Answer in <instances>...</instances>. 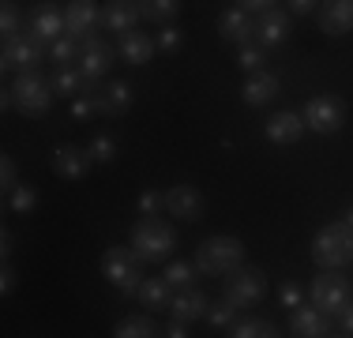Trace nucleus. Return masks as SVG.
<instances>
[{
  "label": "nucleus",
  "instance_id": "10",
  "mask_svg": "<svg viewBox=\"0 0 353 338\" xmlns=\"http://www.w3.org/2000/svg\"><path fill=\"white\" fill-rule=\"evenodd\" d=\"M27 34L38 41V46H53L57 38H64L68 27H64V12L57 4H38L27 12Z\"/></svg>",
  "mask_w": 353,
  "mask_h": 338
},
{
  "label": "nucleus",
  "instance_id": "28",
  "mask_svg": "<svg viewBox=\"0 0 353 338\" xmlns=\"http://www.w3.org/2000/svg\"><path fill=\"white\" fill-rule=\"evenodd\" d=\"M113 335L117 338H150V335H158V324L150 316H143V312H132V316H124L113 327Z\"/></svg>",
  "mask_w": 353,
  "mask_h": 338
},
{
  "label": "nucleus",
  "instance_id": "8",
  "mask_svg": "<svg viewBox=\"0 0 353 338\" xmlns=\"http://www.w3.org/2000/svg\"><path fill=\"white\" fill-rule=\"evenodd\" d=\"M301 117H305L308 132L334 135V132H342V124H346V101H342L339 95H316V98H308V106H305Z\"/></svg>",
  "mask_w": 353,
  "mask_h": 338
},
{
  "label": "nucleus",
  "instance_id": "2",
  "mask_svg": "<svg viewBox=\"0 0 353 338\" xmlns=\"http://www.w3.org/2000/svg\"><path fill=\"white\" fill-rule=\"evenodd\" d=\"M312 259L319 270H339L353 264V226L350 222H331L312 237Z\"/></svg>",
  "mask_w": 353,
  "mask_h": 338
},
{
  "label": "nucleus",
  "instance_id": "9",
  "mask_svg": "<svg viewBox=\"0 0 353 338\" xmlns=\"http://www.w3.org/2000/svg\"><path fill=\"white\" fill-rule=\"evenodd\" d=\"M41 61H46V46H38L27 30L19 38H8L4 49H0V68L4 72H34Z\"/></svg>",
  "mask_w": 353,
  "mask_h": 338
},
{
  "label": "nucleus",
  "instance_id": "11",
  "mask_svg": "<svg viewBox=\"0 0 353 338\" xmlns=\"http://www.w3.org/2000/svg\"><path fill=\"white\" fill-rule=\"evenodd\" d=\"M203 192L196 188V184H173L170 192H165V210L176 218V222H199L203 218Z\"/></svg>",
  "mask_w": 353,
  "mask_h": 338
},
{
  "label": "nucleus",
  "instance_id": "4",
  "mask_svg": "<svg viewBox=\"0 0 353 338\" xmlns=\"http://www.w3.org/2000/svg\"><path fill=\"white\" fill-rule=\"evenodd\" d=\"M241 264H245V244H241L237 237H225V233L203 241V244H199V252H196V270H203V275H218V278H222L225 270H233Z\"/></svg>",
  "mask_w": 353,
  "mask_h": 338
},
{
  "label": "nucleus",
  "instance_id": "37",
  "mask_svg": "<svg viewBox=\"0 0 353 338\" xmlns=\"http://www.w3.org/2000/svg\"><path fill=\"white\" fill-rule=\"evenodd\" d=\"M0 177H4V181H0V192H4V199H8L15 188H19V173H15L12 155H4V158H0Z\"/></svg>",
  "mask_w": 353,
  "mask_h": 338
},
{
  "label": "nucleus",
  "instance_id": "25",
  "mask_svg": "<svg viewBox=\"0 0 353 338\" xmlns=\"http://www.w3.org/2000/svg\"><path fill=\"white\" fill-rule=\"evenodd\" d=\"M132 109V87L124 79L105 83L102 90V117H124Z\"/></svg>",
  "mask_w": 353,
  "mask_h": 338
},
{
  "label": "nucleus",
  "instance_id": "16",
  "mask_svg": "<svg viewBox=\"0 0 353 338\" xmlns=\"http://www.w3.org/2000/svg\"><path fill=\"white\" fill-rule=\"evenodd\" d=\"M218 38L222 41H233V46H252L256 41V19L245 8H225L218 15Z\"/></svg>",
  "mask_w": 353,
  "mask_h": 338
},
{
  "label": "nucleus",
  "instance_id": "45",
  "mask_svg": "<svg viewBox=\"0 0 353 338\" xmlns=\"http://www.w3.org/2000/svg\"><path fill=\"white\" fill-rule=\"evenodd\" d=\"M12 244H15V237H12V230H0V256H12Z\"/></svg>",
  "mask_w": 353,
  "mask_h": 338
},
{
  "label": "nucleus",
  "instance_id": "5",
  "mask_svg": "<svg viewBox=\"0 0 353 338\" xmlns=\"http://www.w3.org/2000/svg\"><path fill=\"white\" fill-rule=\"evenodd\" d=\"M102 275H105V282H113L121 293H136L139 282H143V259L136 256V248L113 244V248L102 252Z\"/></svg>",
  "mask_w": 353,
  "mask_h": 338
},
{
  "label": "nucleus",
  "instance_id": "42",
  "mask_svg": "<svg viewBox=\"0 0 353 338\" xmlns=\"http://www.w3.org/2000/svg\"><path fill=\"white\" fill-rule=\"evenodd\" d=\"M279 0H237V8H245V12L252 15H259V12H267V8H274Z\"/></svg>",
  "mask_w": 353,
  "mask_h": 338
},
{
  "label": "nucleus",
  "instance_id": "14",
  "mask_svg": "<svg viewBox=\"0 0 353 338\" xmlns=\"http://www.w3.org/2000/svg\"><path fill=\"white\" fill-rule=\"evenodd\" d=\"M64 27H68L72 38H94L98 27H102V8H94V0H72L64 8Z\"/></svg>",
  "mask_w": 353,
  "mask_h": 338
},
{
  "label": "nucleus",
  "instance_id": "30",
  "mask_svg": "<svg viewBox=\"0 0 353 338\" xmlns=\"http://www.w3.org/2000/svg\"><path fill=\"white\" fill-rule=\"evenodd\" d=\"M79 87H83V72H79V68H61V72L53 75L57 98H75V95H79Z\"/></svg>",
  "mask_w": 353,
  "mask_h": 338
},
{
  "label": "nucleus",
  "instance_id": "39",
  "mask_svg": "<svg viewBox=\"0 0 353 338\" xmlns=\"http://www.w3.org/2000/svg\"><path fill=\"white\" fill-rule=\"evenodd\" d=\"M165 210V192H139V215H158Z\"/></svg>",
  "mask_w": 353,
  "mask_h": 338
},
{
  "label": "nucleus",
  "instance_id": "3",
  "mask_svg": "<svg viewBox=\"0 0 353 338\" xmlns=\"http://www.w3.org/2000/svg\"><path fill=\"white\" fill-rule=\"evenodd\" d=\"M8 87H12L15 109H19L23 117H46L49 106H53V98H57L53 79L41 75L38 68H34V72H19V75H15V83H8Z\"/></svg>",
  "mask_w": 353,
  "mask_h": 338
},
{
  "label": "nucleus",
  "instance_id": "15",
  "mask_svg": "<svg viewBox=\"0 0 353 338\" xmlns=\"http://www.w3.org/2000/svg\"><path fill=\"white\" fill-rule=\"evenodd\" d=\"M90 166H94V158H90V147L61 143V147L53 150V173L64 177V181H83Z\"/></svg>",
  "mask_w": 353,
  "mask_h": 338
},
{
  "label": "nucleus",
  "instance_id": "22",
  "mask_svg": "<svg viewBox=\"0 0 353 338\" xmlns=\"http://www.w3.org/2000/svg\"><path fill=\"white\" fill-rule=\"evenodd\" d=\"M136 23H139L136 0H105V8H102V27L105 30H113L117 38H121V34L136 30Z\"/></svg>",
  "mask_w": 353,
  "mask_h": 338
},
{
  "label": "nucleus",
  "instance_id": "41",
  "mask_svg": "<svg viewBox=\"0 0 353 338\" xmlns=\"http://www.w3.org/2000/svg\"><path fill=\"white\" fill-rule=\"evenodd\" d=\"M12 290H15V270L4 259V267H0V293H4V297H12Z\"/></svg>",
  "mask_w": 353,
  "mask_h": 338
},
{
  "label": "nucleus",
  "instance_id": "47",
  "mask_svg": "<svg viewBox=\"0 0 353 338\" xmlns=\"http://www.w3.org/2000/svg\"><path fill=\"white\" fill-rule=\"evenodd\" d=\"M346 222H350V226H353V207H350V210H346Z\"/></svg>",
  "mask_w": 353,
  "mask_h": 338
},
{
  "label": "nucleus",
  "instance_id": "44",
  "mask_svg": "<svg viewBox=\"0 0 353 338\" xmlns=\"http://www.w3.org/2000/svg\"><path fill=\"white\" fill-rule=\"evenodd\" d=\"M285 4H290L293 15H308V12L316 8V0H285Z\"/></svg>",
  "mask_w": 353,
  "mask_h": 338
},
{
  "label": "nucleus",
  "instance_id": "13",
  "mask_svg": "<svg viewBox=\"0 0 353 338\" xmlns=\"http://www.w3.org/2000/svg\"><path fill=\"white\" fill-rule=\"evenodd\" d=\"M290 41V12L282 8H267L256 15V46L263 49H282Z\"/></svg>",
  "mask_w": 353,
  "mask_h": 338
},
{
  "label": "nucleus",
  "instance_id": "19",
  "mask_svg": "<svg viewBox=\"0 0 353 338\" xmlns=\"http://www.w3.org/2000/svg\"><path fill=\"white\" fill-rule=\"evenodd\" d=\"M305 132H308V124H305L301 113H274L271 121L263 124V135L274 143V147H293Z\"/></svg>",
  "mask_w": 353,
  "mask_h": 338
},
{
  "label": "nucleus",
  "instance_id": "38",
  "mask_svg": "<svg viewBox=\"0 0 353 338\" xmlns=\"http://www.w3.org/2000/svg\"><path fill=\"white\" fill-rule=\"evenodd\" d=\"M90 158H94V162H113L117 158V143L109 139V135H94V143H90Z\"/></svg>",
  "mask_w": 353,
  "mask_h": 338
},
{
  "label": "nucleus",
  "instance_id": "31",
  "mask_svg": "<svg viewBox=\"0 0 353 338\" xmlns=\"http://www.w3.org/2000/svg\"><path fill=\"white\" fill-rule=\"evenodd\" d=\"M49 57H53V64L68 68L72 61H79V38H72V34H64V38H57L53 46H49Z\"/></svg>",
  "mask_w": 353,
  "mask_h": 338
},
{
  "label": "nucleus",
  "instance_id": "32",
  "mask_svg": "<svg viewBox=\"0 0 353 338\" xmlns=\"http://www.w3.org/2000/svg\"><path fill=\"white\" fill-rule=\"evenodd\" d=\"M207 319H211L214 331H230V327L237 324V304H233V301H218V304L207 308Z\"/></svg>",
  "mask_w": 353,
  "mask_h": 338
},
{
  "label": "nucleus",
  "instance_id": "35",
  "mask_svg": "<svg viewBox=\"0 0 353 338\" xmlns=\"http://www.w3.org/2000/svg\"><path fill=\"white\" fill-rule=\"evenodd\" d=\"M158 49H162V53H181V46H184V30L176 27V23H165L162 30H158Z\"/></svg>",
  "mask_w": 353,
  "mask_h": 338
},
{
  "label": "nucleus",
  "instance_id": "12",
  "mask_svg": "<svg viewBox=\"0 0 353 338\" xmlns=\"http://www.w3.org/2000/svg\"><path fill=\"white\" fill-rule=\"evenodd\" d=\"M113 68V46L105 38H83L79 41V72L83 79H102V75Z\"/></svg>",
  "mask_w": 353,
  "mask_h": 338
},
{
  "label": "nucleus",
  "instance_id": "6",
  "mask_svg": "<svg viewBox=\"0 0 353 338\" xmlns=\"http://www.w3.org/2000/svg\"><path fill=\"white\" fill-rule=\"evenodd\" d=\"M263 290H267V275L259 267L241 264V267L222 275V297L233 301L237 308H252V304L263 297Z\"/></svg>",
  "mask_w": 353,
  "mask_h": 338
},
{
  "label": "nucleus",
  "instance_id": "27",
  "mask_svg": "<svg viewBox=\"0 0 353 338\" xmlns=\"http://www.w3.org/2000/svg\"><path fill=\"white\" fill-rule=\"evenodd\" d=\"M225 335H233V338H279V324L274 319H263V316H245V319H237V324L230 327Z\"/></svg>",
  "mask_w": 353,
  "mask_h": 338
},
{
  "label": "nucleus",
  "instance_id": "23",
  "mask_svg": "<svg viewBox=\"0 0 353 338\" xmlns=\"http://www.w3.org/2000/svg\"><path fill=\"white\" fill-rule=\"evenodd\" d=\"M319 30L331 34V38L353 30V0H331V4L319 12Z\"/></svg>",
  "mask_w": 353,
  "mask_h": 338
},
{
  "label": "nucleus",
  "instance_id": "17",
  "mask_svg": "<svg viewBox=\"0 0 353 338\" xmlns=\"http://www.w3.org/2000/svg\"><path fill=\"white\" fill-rule=\"evenodd\" d=\"M290 335H297V338H323V335H334V327H331V316L319 312L316 304H297L293 316H290Z\"/></svg>",
  "mask_w": 353,
  "mask_h": 338
},
{
  "label": "nucleus",
  "instance_id": "18",
  "mask_svg": "<svg viewBox=\"0 0 353 338\" xmlns=\"http://www.w3.org/2000/svg\"><path fill=\"white\" fill-rule=\"evenodd\" d=\"M279 90H282L279 75L263 68V72H252L245 79V87H241V101L252 106V109H263V106H271V101L279 98Z\"/></svg>",
  "mask_w": 353,
  "mask_h": 338
},
{
  "label": "nucleus",
  "instance_id": "1",
  "mask_svg": "<svg viewBox=\"0 0 353 338\" xmlns=\"http://www.w3.org/2000/svg\"><path fill=\"white\" fill-rule=\"evenodd\" d=\"M132 248H136V256L143 259V264H165V259L173 256L176 248V233L170 222H162L158 215H143L136 226H132L128 233Z\"/></svg>",
  "mask_w": 353,
  "mask_h": 338
},
{
  "label": "nucleus",
  "instance_id": "21",
  "mask_svg": "<svg viewBox=\"0 0 353 338\" xmlns=\"http://www.w3.org/2000/svg\"><path fill=\"white\" fill-rule=\"evenodd\" d=\"M154 49H158V41L150 38L147 30H128V34H121V41H117V57H121L124 64H147L150 57H154Z\"/></svg>",
  "mask_w": 353,
  "mask_h": 338
},
{
  "label": "nucleus",
  "instance_id": "26",
  "mask_svg": "<svg viewBox=\"0 0 353 338\" xmlns=\"http://www.w3.org/2000/svg\"><path fill=\"white\" fill-rule=\"evenodd\" d=\"M139 8V19L154 23V27H165L181 15V0H136Z\"/></svg>",
  "mask_w": 353,
  "mask_h": 338
},
{
  "label": "nucleus",
  "instance_id": "29",
  "mask_svg": "<svg viewBox=\"0 0 353 338\" xmlns=\"http://www.w3.org/2000/svg\"><path fill=\"white\" fill-rule=\"evenodd\" d=\"M196 264H184V259H173V264H165L162 278L173 286V290H184V286H196Z\"/></svg>",
  "mask_w": 353,
  "mask_h": 338
},
{
  "label": "nucleus",
  "instance_id": "40",
  "mask_svg": "<svg viewBox=\"0 0 353 338\" xmlns=\"http://www.w3.org/2000/svg\"><path fill=\"white\" fill-rule=\"evenodd\" d=\"M279 301H282L290 312L297 308V304H305V297H301V290H297L293 282H282V290H279Z\"/></svg>",
  "mask_w": 353,
  "mask_h": 338
},
{
  "label": "nucleus",
  "instance_id": "36",
  "mask_svg": "<svg viewBox=\"0 0 353 338\" xmlns=\"http://www.w3.org/2000/svg\"><path fill=\"white\" fill-rule=\"evenodd\" d=\"M23 30H27V27H23L15 4H4V8H0V34H4V41H8V38H19Z\"/></svg>",
  "mask_w": 353,
  "mask_h": 338
},
{
  "label": "nucleus",
  "instance_id": "20",
  "mask_svg": "<svg viewBox=\"0 0 353 338\" xmlns=\"http://www.w3.org/2000/svg\"><path fill=\"white\" fill-rule=\"evenodd\" d=\"M207 308H211V301H207L203 290H196V286H184V290L173 293V319H181V324H196V319L207 316Z\"/></svg>",
  "mask_w": 353,
  "mask_h": 338
},
{
  "label": "nucleus",
  "instance_id": "46",
  "mask_svg": "<svg viewBox=\"0 0 353 338\" xmlns=\"http://www.w3.org/2000/svg\"><path fill=\"white\" fill-rule=\"evenodd\" d=\"M162 335H170V338H184V335H188V324H181V319H170V327H165Z\"/></svg>",
  "mask_w": 353,
  "mask_h": 338
},
{
  "label": "nucleus",
  "instance_id": "43",
  "mask_svg": "<svg viewBox=\"0 0 353 338\" xmlns=\"http://www.w3.org/2000/svg\"><path fill=\"white\" fill-rule=\"evenodd\" d=\"M339 331L342 335H353V304H346V308L339 312Z\"/></svg>",
  "mask_w": 353,
  "mask_h": 338
},
{
  "label": "nucleus",
  "instance_id": "24",
  "mask_svg": "<svg viewBox=\"0 0 353 338\" xmlns=\"http://www.w3.org/2000/svg\"><path fill=\"white\" fill-rule=\"evenodd\" d=\"M173 286L165 282V278H143L139 282V290H136V297L143 301V308L147 312H165L173 304Z\"/></svg>",
  "mask_w": 353,
  "mask_h": 338
},
{
  "label": "nucleus",
  "instance_id": "34",
  "mask_svg": "<svg viewBox=\"0 0 353 338\" xmlns=\"http://www.w3.org/2000/svg\"><path fill=\"white\" fill-rule=\"evenodd\" d=\"M237 64L245 68V72L252 75V72H263V64H267V49L263 46H241V57H237Z\"/></svg>",
  "mask_w": 353,
  "mask_h": 338
},
{
  "label": "nucleus",
  "instance_id": "7",
  "mask_svg": "<svg viewBox=\"0 0 353 338\" xmlns=\"http://www.w3.org/2000/svg\"><path fill=\"white\" fill-rule=\"evenodd\" d=\"M308 301L334 319L350 304V278L339 275V270H319L312 278V286H308Z\"/></svg>",
  "mask_w": 353,
  "mask_h": 338
},
{
  "label": "nucleus",
  "instance_id": "33",
  "mask_svg": "<svg viewBox=\"0 0 353 338\" xmlns=\"http://www.w3.org/2000/svg\"><path fill=\"white\" fill-rule=\"evenodd\" d=\"M34 207H38V192L19 181V188L8 196V210H15V215H34Z\"/></svg>",
  "mask_w": 353,
  "mask_h": 338
}]
</instances>
